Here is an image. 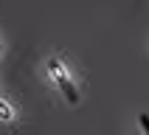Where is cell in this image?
I'll use <instances>...</instances> for the list:
<instances>
[{"label": "cell", "mask_w": 149, "mask_h": 135, "mask_svg": "<svg viewBox=\"0 0 149 135\" xmlns=\"http://www.w3.org/2000/svg\"><path fill=\"white\" fill-rule=\"evenodd\" d=\"M0 116H3V118H8V116H11V110H8L3 101H0Z\"/></svg>", "instance_id": "cell-1"}, {"label": "cell", "mask_w": 149, "mask_h": 135, "mask_svg": "<svg viewBox=\"0 0 149 135\" xmlns=\"http://www.w3.org/2000/svg\"><path fill=\"white\" fill-rule=\"evenodd\" d=\"M141 124H143V129H146V135H149V116H141Z\"/></svg>", "instance_id": "cell-2"}]
</instances>
